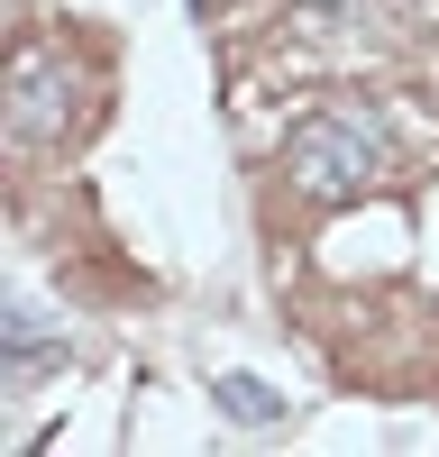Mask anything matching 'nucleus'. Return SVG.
<instances>
[{"label":"nucleus","instance_id":"f03ea898","mask_svg":"<svg viewBox=\"0 0 439 457\" xmlns=\"http://www.w3.org/2000/svg\"><path fill=\"white\" fill-rule=\"evenodd\" d=\"M385 174H393V129H385L376 101H320L284 129V183L320 211L376 193Z\"/></svg>","mask_w":439,"mask_h":457},{"label":"nucleus","instance_id":"7ed1b4c3","mask_svg":"<svg viewBox=\"0 0 439 457\" xmlns=\"http://www.w3.org/2000/svg\"><path fill=\"white\" fill-rule=\"evenodd\" d=\"M220 411H229V421H247V430H266V421H284V394H266L256 385V375H220Z\"/></svg>","mask_w":439,"mask_h":457},{"label":"nucleus","instance_id":"f257e3e1","mask_svg":"<svg viewBox=\"0 0 439 457\" xmlns=\"http://www.w3.org/2000/svg\"><path fill=\"white\" fill-rule=\"evenodd\" d=\"M101 101H110V55L92 46V37H19V55H10V156H64L73 137H83L101 120Z\"/></svg>","mask_w":439,"mask_h":457}]
</instances>
